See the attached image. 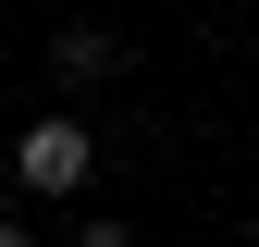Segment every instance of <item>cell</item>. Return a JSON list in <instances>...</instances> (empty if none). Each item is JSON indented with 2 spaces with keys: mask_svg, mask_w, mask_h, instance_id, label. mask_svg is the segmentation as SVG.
<instances>
[{
  "mask_svg": "<svg viewBox=\"0 0 259 247\" xmlns=\"http://www.w3.org/2000/svg\"><path fill=\"white\" fill-rule=\"evenodd\" d=\"M87 173H99V136H87L74 111H37L13 136V185H25V198H74Z\"/></svg>",
  "mask_w": 259,
  "mask_h": 247,
  "instance_id": "6da1fadb",
  "label": "cell"
},
{
  "mask_svg": "<svg viewBox=\"0 0 259 247\" xmlns=\"http://www.w3.org/2000/svg\"><path fill=\"white\" fill-rule=\"evenodd\" d=\"M123 62H136V50H123V25H50V74L62 87H99V74H123Z\"/></svg>",
  "mask_w": 259,
  "mask_h": 247,
  "instance_id": "7a4b0ae2",
  "label": "cell"
},
{
  "mask_svg": "<svg viewBox=\"0 0 259 247\" xmlns=\"http://www.w3.org/2000/svg\"><path fill=\"white\" fill-rule=\"evenodd\" d=\"M74 247H136V235H123L111 210H87V235H74Z\"/></svg>",
  "mask_w": 259,
  "mask_h": 247,
  "instance_id": "3957f363",
  "label": "cell"
},
{
  "mask_svg": "<svg viewBox=\"0 0 259 247\" xmlns=\"http://www.w3.org/2000/svg\"><path fill=\"white\" fill-rule=\"evenodd\" d=\"M0 247H37V223H0Z\"/></svg>",
  "mask_w": 259,
  "mask_h": 247,
  "instance_id": "277c9868",
  "label": "cell"
}]
</instances>
